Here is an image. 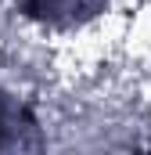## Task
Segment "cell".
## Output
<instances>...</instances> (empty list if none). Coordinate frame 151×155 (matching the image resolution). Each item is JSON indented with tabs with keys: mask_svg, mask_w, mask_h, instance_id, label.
Segmentation results:
<instances>
[{
	"mask_svg": "<svg viewBox=\"0 0 151 155\" xmlns=\"http://www.w3.org/2000/svg\"><path fill=\"white\" fill-rule=\"evenodd\" d=\"M108 0H22L18 11L25 18H33L40 25H50V29H72L90 22L94 15L104 11Z\"/></svg>",
	"mask_w": 151,
	"mask_h": 155,
	"instance_id": "cell-1",
	"label": "cell"
},
{
	"mask_svg": "<svg viewBox=\"0 0 151 155\" xmlns=\"http://www.w3.org/2000/svg\"><path fill=\"white\" fill-rule=\"evenodd\" d=\"M7 126H11V119H7V108L0 105V148H4V141H7Z\"/></svg>",
	"mask_w": 151,
	"mask_h": 155,
	"instance_id": "cell-2",
	"label": "cell"
}]
</instances>
